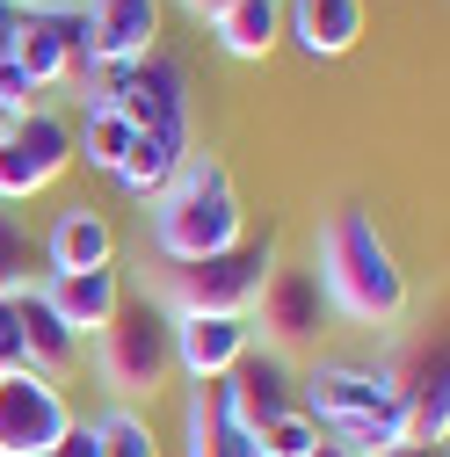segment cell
<instances>
[{
	"instance_id": "6da1fadb",
	"label": "cell",
	"mask_w": 450,
	"mask_h": 457,
	"mask_svg": "<svg viewBox=\"0 0 450 457\" xmlns=\"http://www.w3.org/2000/svg\"><path fill=\"white\" fill-rule=\"evenodd\" d=\"M312 276L327 291V312H342L356 327H400L407 320V269L363 211H334L320 225Z\"/></svg>"
},
{
	"instance_id": "7a4b0ae2",
	"label": "cell",
	"mask_w": 450,
	"mask_h": 457,
	"mask_svg": "<svg viewBox=\"0 0 450 457\" xmlns=\"http://www.w3.org/2000/svg\"><path fill=\"white\" fill-rule=\"evenodd\" d=\"M247 240V211H240V189L225 175L218 153H196L175 167V182L153 196V247L160 262H204V254H225Z\"/></svg>"
},
{
	"instance_id": "3957f363",
	"label": "cell",
	"mask_w": 450,
	"mask_h": 457,
	"mask_svg": "<svg viewBox=\"0 0 450 457\" xmlns=\"http://www.w3.org/2000/svg\"><path fill=\"white\" fill-rule=\"evenodd\" d=\"M95 370L124 407L131 399H153L175 378V312L160 298H124L109 312V327L95 334Z\"/></svg>"
},
{
	"instance_id": "277c9868",
	"label": "cell",
	"mask_w": 450,
	"mask_h": 457,
	"mask_svg": "<svg viewBox=\"0 0 450 457\" xmlns=\"http://www.w3.org/2000/svg\"><path fill=\"white\" fill-rule=\"evenodd\" d=\"M269 269H276V247H262V240H240V247L204 254V262H167L160 305L167 312H225V320H247L254 298H262V283H269Z\"/></svg>"
},
{
	"instance_id": "5b68a950",
	"label": "cell",
	"mask_w": 450,
	"mask_h": 457,
	"mask_svg": "<svg viewBox=\"0 0 450 457\" xmlns=\"http://www.w3.org/2000/svg\"><path fill=\"white\" fill-rule=\"evenodd\" d=\"M88 80L102 87L95 102H109L131 131H153V138L189 145V73H182L175 59L146 51V59H131V66H95Z\"/></svg>"
},
{
	"instance_id": "8992f818",
	"label": "cell",
	"mask_w": 450,
	"mask_h": 457,
	"mask_svg": "<svg viewBox=\"0 0 450 457\" xmlns=\"http://www.w3.org/2000/svg\"><path fill=\"white\" fill-rule=\"evenodd\" d=\"M8 59L29 73V87H59V80H88L95 73V51H88V15L80 0H44V8H22L15 51Z\"/></svg>"
},
{
	"instance_id": "52a82bcc",
	"label": "cell",
	"mask_w": 450,
	"mask_h": 457,
	"mask_svg": "<svg viewBox=\"0 0 450 457\" xmlns=\"http://www.w3.org/2000/svg\"><path fill=\"white\" fill-rule=\"evenodd\" d=\"M73 167V124L59 109H22L15 131L0 138V204H29L44 196Z\"/></svg>"
},
{
	"instance_id": "ba28073f",
	"label": "cell",
	"mask_w": 450,
	"mask_h": 457,
	"mask_svg": "<svg viewBox=\"0 0 450 457\" xmlns=\"http://www.w3.org/2000/svg\"><path fill=\"white\" fill-rule=\"evenodd\" d=\"M247 327H254L262 349H276V356L312 349V341L327 334V291H320V276H312V269H269Z\"/></svg>"
},
{
	"instance_id": "9c48e42d",
	"label": "cell",
	"mask_w": 450,
	"mask_h": 457,
	"mask_svg": "<svg viewBox=\"0 0 450 457\" xmlns=\"http://www.w3.org/2000/svg\"><path fill=\"white\" fill-rule=\"evenodd\" d=\"M66 428H73V407L51 378H37V370L0 378V457H44Z\"/></svg>"
},
{
	"instance_id": "30bf717a",
	"label": "cell",
	"mask_w": 450,
	"mask_h": 457,
	"mask_svg": "<svg viewBox=\"0 0 450 457\" xmlns=\"http://www.w3.org/2000/svg\"><path fill=\"white\" fill-rule=\"evenodd\" d=\"M298 407L320 428H342V421L392 414V407H400V392H392L385 370H363V363H312V378L298 385Z\"/></svg>"
},
{
	"instance_id": "8fae6325",
	"label": "cell",
	"mask_w": 450,
	"mask_h": 457,
	"mask_svg": "<svg viewBox=\"0 0 450 457\" xmlns=\"http://www.w3.org/2000/svg\"><path fill=\"white\" fill-rule=\"evenodd\" d=\"M218 392H225V407H233V421H240L247 436H254V428H269L276 414H291V407H298L291 363L276 356V349H262V341H254V349L218 378Z\"/></svg>"
},
{
	"instance_id": "7c38bea8",
	"label": "cell",
	"mask_w": 450,
	"mask_h": 457,
	"mask_svg": "<svg viewBox=\"0 0 450 457\" xmlns=\"http://www.w3.org/2000/svg\"><path fill=\"white\" fill-rule=\"evenodd\" d=\"M247 349H254V327H247V320H225V312H175V370H182L189 385H218Z\"/></svg>"
},
{
	"instance_id": "4fadbf2b",
	"label": "cell",
	"mask_w": 450,
	"mask_h": 457,
	"mask_svg": "<svg viewBox=\"0 0 450 457\" xmlns=\"http://www.w3.org/2000/svg\"><path fill=\"white\" fill-rule=\"evenodd\" d=\"M88 51L95 66H131L160 51V0H88Z\"/></svg>"
},
{
	"instance_id": "5bb4252c",
	"label": "cell",
	"mask_w": 450,
	"mask_h": 457,
	"mask_svg": "<svg viewBox=\"0 0 450 457\" xmlns=\"http://www.w3.org/2000/svg\"><path fill=\"white\" fill-rule=\"evenodd\" d=\"M284 37L305 59H349L363 37V0H284Z\"/></svg>"
},
{
	"instance_id": "9a60e30c",
	"label": "cell",
	"mask_w": 450,
	"mask_h": 457,
	"mask_svg": "<svg viewBox=\"0 0 450 457\" xmlns=\"http://www.w3.org/2000/svg\"><path fill=\"white\" fill-rule=\"evenodd\" d=\"M37 291L51 298V312H59L80 341L88 334H102L109 327V312L124 305V283H117V262L109 269H66V276H51V283H37Z\"/></svg>"
},
{
	"instance_id": "2e32d148",
	"label": "cell",
	"mask_w": 450,
	"mask_h": 457,
	"mask_svg": "<svg viewBox=\"0 0 450 457\" xmlns=\"http://www.w3.org/2000/svg\"><path fill=\"white\" fill-rule=\"evenodd\" d=\"M15 327H22V356H29V370L37 378H66L73 363H80V334L51 312V298L37 291H15Z\"/></svg>"
},
{
	"instance_id": "e0dca14e",
	"label": "cell",
	"mask_w": 450,
	"mask_h": 457,
	"mask_svg": "<svg viewBox=\"0 0 450 457\" xmlns=\"http://www.w3.org/2000/svg\"><path fill=\"white\" fill-rule=\"evenodd\" d=\"M182 457H254V436L233 421L218 385H189L182 407Z\"/></svg>"
},
{
	"instance_id": "ac0fdd59",
	"label": "cell",
	"mask_w": 450,
	"mask_h": 457,
	"mask_svg": "<svg viewBox=\"0 0 450 457\" xmlns=\"http://www.w3.org/2000/svg\"><path fill=\"white\" fill-rule=\"evenodd\" d=\"M44 262L51 276H66V269H109L117 262V233H109V218L102 211H59V225L44 233Z\"/></svg>"
},
{
	"instance_id": "d6986e66",
	"label": "cell",
	"mask_w": 450,
	"mask_h": 457,
	"mask_svg": "<svg viewBox=\"0 0 450 457\" xmlns=\"http://www.w3.org/2000/svg\"><path fill=\"white\" fill-rule=\"evenodd\" d=\"M211 37L225 59H269L284 44V0H233L211 15Z\"/></svg>"
},
{
	"instance_id": "ffe728a7",
	"label": "cell",
	"mask_w": 450,
	"mask_h": 457,
	"mask_svg": "<svg viewBox=\"0 0 450 457\" xmlns=\"http://www.w3.org/2000/svg\"><path fill=\"white\" fill-rule=\"evenodd\" d=\"M182 160H189V145L153 138V131H131V145H124V160H117V189L138 196V204H153L167 182H175V167H182Z\"/></svg>"
},
{
	"instance_id": "44dd1931",
	"label": "cell",
	"mask_w": 450,
	"mask_h": 457,
	"mask_svg": "<svg viewBox=\"0 0 450 457\" xmlns=\"http://www.w3.org/2000/svg\"><path fill=\"white\" fill-rule=\"evenodd\" d=\"M124 145H131V124H124L109 102H88V117H80V131H73V160L102 167V175H117Z\"/></svg>"
},
{
	"instance_id": "7402d4cb",
	"label": "cell",
	"mask_w": 450,
	"mask_h": 457,
	"mask_svg": "<svg viewBox=\"0 0 450 457\" xmlns=\"http://www.w3.org/2000/svg\"><path fill=\"white\" fill-rule=\"evenodd\" d=\"M95 443H102V457H160V436H153L146 414H131V407H109V414L95 421Z\"/></svg>"
},
{
	"instance_id": "603a6c76",
	"label": "cell",
	"mask_w": 450,
	"mask_h": 457,
	"mask_svg": "<svg viewBox=\"0 0 450 457\" xmlns=\"http://www.w3.org/2000/svg\"><path fill=\"white\" fill-rule=\"evenodd\" d=\"M254 450L262 457H312L320 450V421L305 407H291V414H276L269 428H254Z\"/></svg>"
},
{
	"instance_id": "cb8c5ba5",
	"label": "cell",
	"mask_w": 450,
	"mask_h": 457,
	"mask_svg": "<svg viewBox=\"0 0 450 457\" xmlns=\"http://www.w3.org/2000/svg\"><path fill=\"white\" fill-rule=\"evenodd\" d=\"M8 370H29V356H22V327H15V298H0V378Z\"/></svg>"
},
{
	"instance_id": "d4e9b609",
	"label": "cell",
	"mask_w": 450,
	"mask_h": 457,
	"mask_svg": "<svg viewBox=\"0 0 450 457\" xmlns=\"http://www.w3.org/2000/svg\"><path fill=\"white\" fill-rule=\"evenodd\" d=\"M29 95H37V87H29V73H22L15 59H0V109H15V117H22V109H37Z\"/></svg>"
},
{
	"instance_id": "484cf974",
	"label": "cell",
	"mask_w": 450,
	"mask_h": 457,
	"mask_svg": "<svg viewBox=\"0 0 450 457\" xmlns=\"http://www.w3.org/2000/svg\"><path fill=\"white\" fill-rule=\"evenodd\" d=\"M44 457H102V443H95V421H73L59 443H51Z\"/></svg>"
},
{
	"instance_id": "4316f807",
	"label": "cell",
	"mask_w": 450,
	"mask_h": 457,
	"mask_svg": "<svg viewBox=\"0 0 450 457\" xmlns=\"http://www.w3.org/2000/svg\"><path fill=\"white\" fill-rule=\"evenodd\" d=\"M15 29H22V0H0V59L15 51Z\"/></svg>"
},
{
	"instance_id": "83f0119b",
	"label": "cell",
	"mask_w": 450,
	"mask_h": 457,
	"mask_svg": "<svg viewBox=\"0 0 450 457\" xmlns=\"http://www.w3.org/2000/svg\"><path fill=\"white\" fill-rule=\"evenodd\" d=\"M218 8H233V0H182V15H196V22H211Z\"/></svg>"
},
{
	"instance_id": "f1b7e54d",
	"label": "cell",
	"mask_w": 450,
	"mask_h": 457,
	"mask_svg": "<svg viewBox=\"0 0 450 457\" xmlns=\"http://www.w3.org/2000/svg\"><path fill=\"white\" fill-rule=\"evenodd\" d=\"M385 457H443V450H436V443H392Z\"/></svg>"
},
{
	"instance_id": "f546056e",
	"label": "cell",
	"mask_w": 450,
	"mask_h": 457,
	"mask_svg": "<svg viewBox=\"0 0 450 457\" xmlns=\"http://www.w3.org/2000/svg\"><path fill=\"white\" fill-rule=\"evenodd\" d=\"M312 457H349V450H342V443H334V436H320V450H312Z\"/></svg>"
},
{
	"instance_id": "4dcf8cb0",
	"label": "cell",
	"mask_w": 450,
	"mask_h": 457,
	"mask_svg": "<svg viewBox=\"0 0 450 457\" xmlns=\"http://www.w3.org/2000/svg\"><path fill=\"white\" fill-rule=\"evenodd\" d=\"M8 131H15V109H0V138H8Z\"/></svg>"
},
{
	"instance_id": "1f68e13d",
	"label": "cell",
	"mask_w": 450,
	"mask_h": 457,
	"mask_svg": "<svg viewBox=\"0 0 450 457\" xmlns=\"http://www.w3.org/2000/svg\"><path fill=\"white\" fill-rule=\"evenodd\" d=\"M22 8H44V0H22Z\"/></svg>"
}]
</instances>
